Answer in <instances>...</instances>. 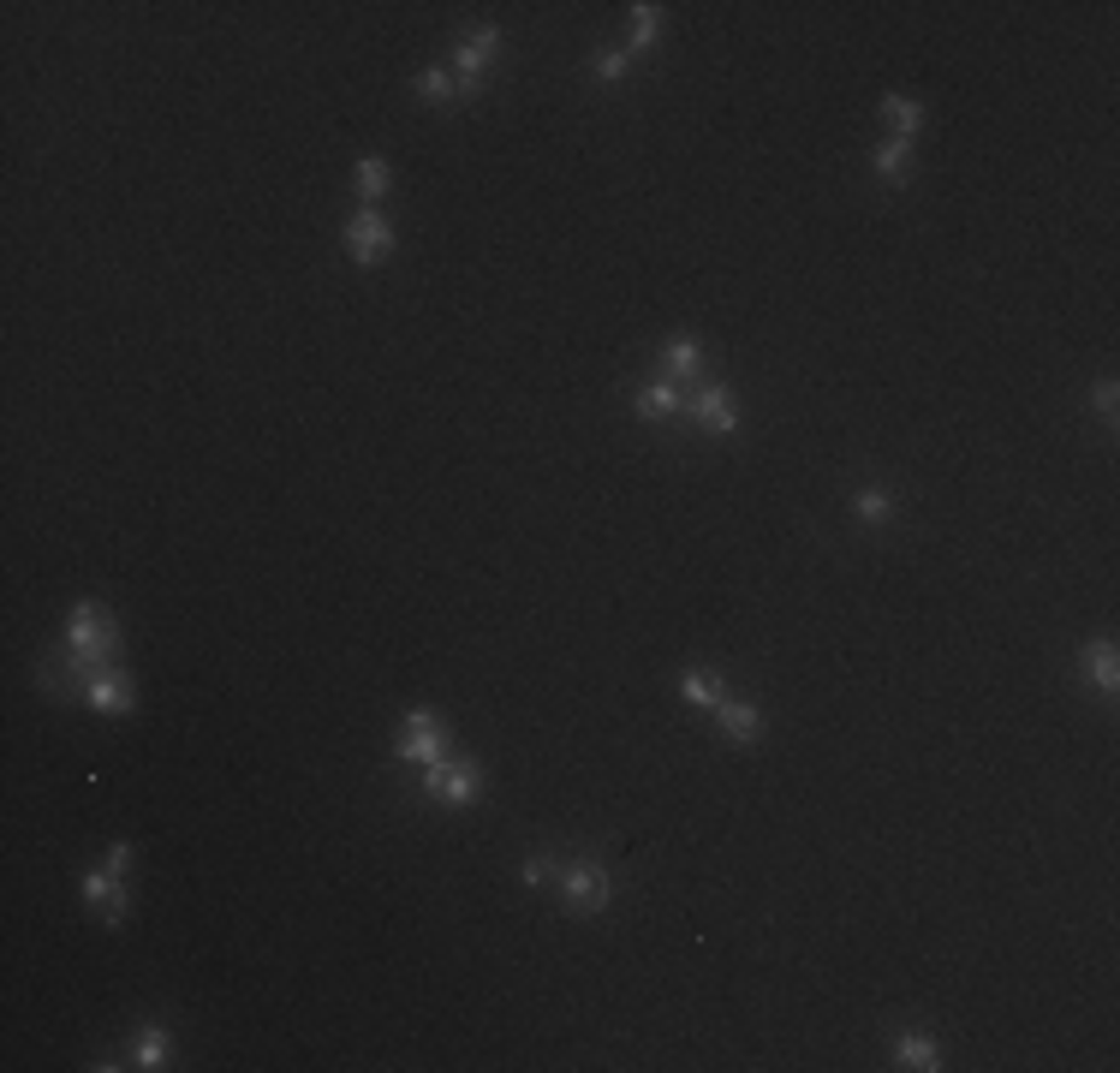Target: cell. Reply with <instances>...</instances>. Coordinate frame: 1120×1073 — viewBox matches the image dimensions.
Masks as SVG:
<instances>
[{
  "label": "cell",
  "mask_w": 1120,
  "mask_h": 1073,
  "mask_svg": "<svg viewBox=\"0 0 1120 1073\" xmlns=\"http://www.w3.org/2000/svg\"><path fill=\"white\" fill-rule=\"evenodd\" d=\"M560 895H566L572 912H602L615 901V876L602 871L596 859H572V865H560Z\"/></svg>",
  "instance_id": "cell-1"
},
{
  "label": "cell",
  "mask_w": 1120,
  "mask_h": 1073,
  "mask_svg": "<svg viewBox=\"0 0 1120 1073\" xmlns=\"http://www.w3.org/2000/svg\"><path fill=\"white\" fill-rule=\"evenodd\" d=\"M423 793L442 799V805H471L477 793H483V775H477L471 758H442V763L423 769Z\"/></svg>",
  "instance_id": "cell-2"
},
{
  "label": "cell",
  "mask_w": 1120,
  "mask_h": 1073,
  "mask_svg": "<svg viewBox=\"0 0 1120 1073\" xmlns=\"http://www.w3.org/2000/svg\"><path fill=\"white\" fill-rule=\"evenodd\" d=\"M399 758L429 769V763L448 758V734H442V716L435 709H412L406 716V734H399Z\"/></svg>",
  "instance_id": "cell-3"
},
{
  "label": "cell",
  "mask_w": 1120,
  "mask_h": 1073,
  "mask_svg": "<svg viewBox=\"0 0 1120 1073\" xmlns=\"http://www.w3.org/2000/svg\"><path fill=\"white\" fill-rule=\"evenodd\" d=\"M346 251L358 256V263H382L393 251V227L376 215V209H358L352 221H346Z\"/></svg>",
  "instance_id": "cell-4"
},
{
  "label": "cell",
  "mask_w": 1120,
  "mask_h": 1073,
  "mask_svg": "<svg viewBox=\"0 0 1120 1073\" xmlns=\"http://www.w3.org/2000/svg\"><path fill=\"white\" fill-rule=\"evenodd\" d=\"M495 48H501V30H495V25H477L471 36L453 48V72H459V90H465V96L477 90V78H483V66H489Z\"/></svg>",
  "instance_id": "cell-5"
},
{
  "label": "cell",
  "mask_w": 1120,
  "mask_h": 1073,
  "mask_svg": "<svg viewBox=\"0 0 1120 1073\" xmlns=\"http://www.w3.org/2000/svg\"><path fill=\"white\" fill-rule=\"evenodd\" d=\"M686 412H692L703 429H715V436H728V429L739 424V412H733V400H728V388H722V382H692Z\"/></svg>",
  "instance_id": "cell-6"
},
{
  "label": "cell",
  "mask_w": 1120,
  "mask_h": 1073,
  "mask_svg": "<svg viewBox=\"0 0 1120 1073\" xmlns=\"http://www.w3.org/2000/svg\"><path fill=\"white\" fill-rule=\"evenodd\" d=\"M119 865H102V871H84V901L102 912V925H119V912H126V889H119Z\"/></svg>",
  "instance_id": "cell-7"
},
{
  "label": "cell",
  "mask_w": 1120,
  "mask_h": 1073,
  "mask_svg": "<svg viewBox=\"0 0 1120 1073\" xmlns=\"http://www.w3.org/2000/svg\"><path fill=\"white\" fill-rule=\"evenodd\" d=\"M84 698L102 709V716H126V709H132V680L119 674V668H102V674L84 680Z\"/></svg>",
  "instance_id": "cell-8"
},
{
  "label": "cell",
  "mask_w": 1120,
  "mask_h": 1073,
  "mask_svg": "<svg viewBox=\"0 0 1120 1073\" xmlns=\"http://www.w3.org/2000/svg\"><path fill=\"white\" fill-rule=\"evenodd\" d=\"M715 716H722V734H728L733 746H757V739H763V709L745 704V698H722Z\"/></svg>",
  "instance_id": "cell-9"
},
{
  "label": "cell",
  "mask_w": 1120,
  "mask_h": 1073,
  "mask_svg": "<svg viewBox=\"0 0 1120 1073\" xmlns=\"http://www.w3.org/2000/svg\"><path fill=\"white\" fill-rule=\"evenodd\" d=\"M662 358H668V382H679V388L703 376V346L692 335H673L668 346H662Z\"/></svg>",
  "instance_id": "cell-10"
},
{
  "label": "cell",
  "mask_w": 1120,
  "mask_h": 1073,
  "mask_svg": "<svg viewBox=\"0 0 1120 1073\" xmlns=\"http://www.w3.org/2000/svg\"><path fill=\"white\" fill-rule=\"evenodd\" d=\"M679 406H686V394H679V382H668V376L638 388V418H673Z\"/></svg>",
  "instance_id": "cell-11"
},
{
  "label": "cell",
  "mask_w": 1120,
  "mask_h": 1073,
  "mask_svg": "<svg viewBox=\"0 0 1120 1073\" xmlns=\"http://www.w3.org/2000/svg\"><path fill=\"white\" fill-rule=\"evenodd\" d=\"M679 692H686L692 704H709V709L728 698V692H722V674H709V668H686V674H679Z\"/></svg>",
  "instance_id": "cell-12"
},
{
  "label": "cell",
  "mask_w": 1120,
  "mask_h": 1073,
  "mask_svg": "<svg viewBox=\"0 0 1120 1073\" xmlns=\"http://www.w3.org/2000/svg\"><path fill=\"white\" fill-rule=\"evenodd\" d=\"M1091 686L1096 692H1115L1120 686V662H1115V645H1109V638H1096L1091 645Z\"/></svg>",
  "instance_id": "cell-13"
},
{
  "label": "cell",
  "mask_w": 1120,
  "mask_h": 1073,
  "mask_svg": "<svg viewBox=\"0 0 1120 1073\" xmlns=\"http://www.w3.org/2000/svg\"><path fill=\"white\" fill-rule=\"evenodd\" d=\"M895 1055L906 1062V1068H942V1049H936V1038H924V1032H912V1038H900Z\"/></svg>",
  "instance_id": "cell-14"
},
{
  "label": "cell",
  "mask_w": 1120,
  "mask_h": 1073,
  "mask_svg": "<svg viewBox=\"0 0 1120 1073\" xmlns=\"http://www.w3.org/2000/svg\"><path fill=\"white\" fill-rule=\"evenodd\" d=\"M162 1062H168V1032L149 1026L138 1044H132V1068H162Z\"/></svg>",
  "instance_id": "cell-15"
},
{
  "label": "cell",
  "mask_w": 1120,
  "mask_h": 1073,
  "mask_svg": "<svg viewBox=\"0 0 1120 1073\" xmlns=\"http://www.w3.org/2000/svg\"><path fill=\"white\" fill-rule=\"evenodd\" d=\"M882 113H888V126H895L900 138H912V132H918V119H924V108H918L912 96H888V102H882Z\"/></svg>",
  "instance_id": "cell-16"
},
{
  "label": "cell",
  "mask_w": 1120,
  "mask_h": 1073,
  "mask_svg": "<svg viewBox=\"0 0 1120 1073\" xmlns=\"http://www.w3.org/2000/svg\"><path fill=\"white\" fill-rule=\"evenodd\" d=\"M656 36H662V12L656 6H632V48L644 55V48H656Z\"/></svg>",
  "instance_id": "cell-17"
},
{
  "label": "cell",
  "mask_w": 1120,
  "mask_h": 1073,
  "mask_svg": "<svg viewBox=\"0 0 1120 1073\" xmlns=\"http://www.w3.org/2000/svg\"><path fill=\"white\" fill-rule=\"evenodd\" d=\"M358 192H364V203H376L382 192H388V162H382V155L358 162Z\"/></svg>",
  "instance_id": "cell-18"
},
{
  "label": "cell",
  "mask_w": 1120,
  "mask_h": 1073,
  "mask_svg": "<svg viewBox=\"0 0 1120 1073\" xmlns=\"http://www.w3.org/2000/svg\"><path fill=\"white\" fill-rule=\"evenodd\" d=\"M859 519H865V525L895 519V495H888V489H865V495H859Z\"/></svg>",
  "instance_id": "cell-19"
},
{
  "label": "cell",
  "mask_w": 1120,
  "mask_h": 1073,
  "mask_svg": "<svg viewBox=\"0 0 1120 1073\" xmlns=\"http://www.w3.org/2000/svg\"><path fill=\"white\" fill-rule=\"evenodd\" d=\"M876 173L882 179H906V138H888L876 149Z\"/></svg>",
  "instance_id": "cell-20"
},
{
  "label": "cell",
  "mask_w": 1120,
  "mask_h": 1073,
  "mask_svg": "<svg viewBox=\"0 0 1120 1073\" xmlns=\"http://www.w3.org/2000/svg\"><path fill=\"white\" fill-rule=\"evenodd\" d=\"M418 90H423V96H429V102H448V96H453V90H459V84H453L448 72H423V78H418Z\"/></svg>",
  "instance_id": "cell-21"
},
{
  "label": "cell",
  "mask_w": 1120,
  "mask_h": 1073,
  "mask_svg": "<svg viewBox=\"0 0 1120 1073\" xmlns=\"http://www.w3.org/2000/svg\"><path fill=\"white\" fill-rule=\"evenodd\" d=\"M620 72H626V55H596V78H608V84H615Z\"/></svg>",
  "instance_id": "cell-22"
},
{
  "label": "cell",
  "mask_w": 1120,
  "mask_h": 1073,
  "mask_svg": "<svg viewBox=\"0 0 1120 1073\" xmlns=\"http://www.w3.org/2000/svg\"><path fill=\"white\" fill-rule=\"evenodd\" d=\"M549 871H555V865H549V859L536 853V859H525V871H519V876H525V882L536 889V882H549Z\"/></svg>",
  "instance_id": "cell-23"
},
{
  "label": "cell",
  "mask_w": 1120,
  "mask_h": 1073,
  "mask_svg": "<svg viewBox=\"0 0 1120 1073\" xmlns=\"http://www.w3.org/2000/svg\"><path fill=\"white\" fill-rule=\"evenodd\" d=\"M1091 394H1096V412H1102V418H1115V382H1109V376L1096 382Z\"/></svg>",
  "instance_id": "cell-24"
}]
</instances>
